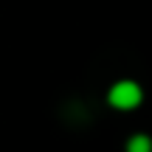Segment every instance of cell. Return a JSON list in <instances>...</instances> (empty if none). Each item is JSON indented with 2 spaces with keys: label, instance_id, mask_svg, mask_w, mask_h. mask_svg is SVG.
Masks as SVG:
<instances>
[{
  "label": "cell",
  "instance_id": "1",
  "mask_svg": "<svg viewBox=\"0 0 152 152\" xmlns=\"http://www.w3.org/2000/svg\"><path fill=\"white\" fill-rule=\"evenodd\" d=\"M110 104L118 110H132L141 104V87L135 82H118L110 87Z\"/></svg>",
  "mask_w": 152,
  "mask_h": 152
},
{
  "label": "cell",
  "instance_id": "2",
  "mask_svg": "<svg viewBox=\"0 0 152 152\" xmlns=\"http://www.w3.org/2000/svg\"><path fill=\"white\" fill-rule=\"evenodd\" d=\"M127 152H152V141L147 135H132L127 141Z\"/></svg>",
  "mask_w": 152,
  "mask_h": 152
}]
</instances>
